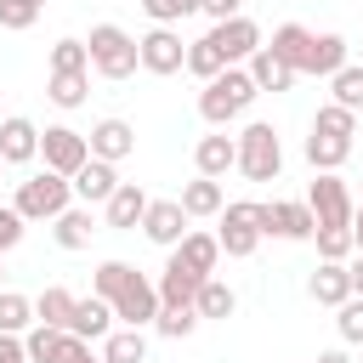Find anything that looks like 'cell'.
Instances as JSON below:
<instances>
[{
    "label": "cell",
    "instance_id": "cell-4",
    "mask_svg": "<svg viewBox=\"0 0 363 363\" xmlns=\"http://www.w3.org/2000/svg\"><path fill=\"white\" fill-rule=\"evenodd\" d=\"M68 204H74V187H68V176H57V170H40V176L17 182V199H11V210H17L23 221H57Z\"/></svg>",
    "mask_w": 363,
    "mask_h": 363
},
{
    "label": "cell",
    "instance_id": "cell-9",
    "mask_svg": "<svg viewBox=\"0 0 363 363\" xmlns=\"http://www.w3.org/2000/svg\"><path fill=\"white\" fill-rule=\"evenodd\" d=\"M40 153H45V170H57V176H74L91 159L85 130H74V125H45L40 130Z\"/></svg>",
    "mask_w": 363,
    "mask_h": 363
},
{
    "label": "cell",
    "instance_id": "cell-10",
    "mask_svg": "<svg viewBox=\"0 0 363 363\" xmlns=\"http://www.w3.org/2000/svg\"><path fill=\"white\" fill-rule=\"evenodd\" d=\"M136 57H142V68L147 74H182V62H187V40L176 34V28H147L142 40H136Z\"/></svg>",
    "mask_w": 363,
    "mask_h": 363
},
{
    "label": "cell",
    "instance_id": "cell-27",
    "mask_svg": "<svg viewBox=\"0 0 363 363\" xmlns=\"http://www.w3.org/2000/svg\"><path fill=\"white\" fill-rule=\"evenodd\" d=\"M244 74L255 79V91H289V85H295V68H284V62H278L267 45H261V51L244 62Z\"/></svg>",
    "mask_w": 363,
    "mask_h": 363
},
{
    "label": "cell",
    "instance_id": "cell-28",
    "mask_svg": "<svg viewBox=\"0 0 363 363\" xmlns=\"http://www.w3.org/2000/svg\"><path fill=\"white\" fill-rule=\"evenodd\" d=\"M102 363H147V335L142 329H108L102 335Z\"/></svg>",
    "mask_w": 363,
    "mask_h": 363
},
{
    "label": "cell",
    "instance_id": "cell-31",
    "mask_svg": "<svg viewBox=\"0 0 363 363\" xmlns=\"http://www.w3.org/2000/svg\"><path fill=\"white\" fill-rule=\"evenodd\" d=\"M74 301H79V295H68L62 284H51V289H45V295L34 301V323H51V329H68V323H74Z\"/></svg>",
    "mask_w": 363,
    "mask_h": 363
},
{
    "label": "cell",
    "instance_id": "cell-11",
    "mask_svg": "<svg viewBox=\"0 0 363 363\" xmlns=\"http://www.w3.org/2000/svg\"><path fill=\"white\" fill-rule=\"evenodd\" d=\"M113 306V318L125 323V329H147L153 318H159V289H153V278H142V272H130V284L108 301Z\"/></svg>",
    "mask_w": 363,
    "mask_h": 363
},
{
    "label": "cell",
    "instance_id": "cell-7",
    "mask_svg": "<svg viewBox=\"0 0 363 363\" xmlns=\"http://www.w3.org/2000/svg\"><path fill=\"white\" fill-rule=\"evenodd\" d=\"M210 45H216V57H221V68H244L267 40H261V28H255V17H227V23H216L210 28Z\"/></svg>",
    "mask_w": 363,
    "mask_h": 363
},
{
    "label": "cell",
    "instance_id": "cell-32",
    "mask_svg": "<svg viewBox=\"0 0 363 363\" xmlns=\"http://www.w3.org/2000/svg\"><path fill=\"white\" fill-rule=\"evenodd\" d=\"M34 329V301L17 289H0V335H28Z\"/></svg>",
    "mask_w": 363,
    "mask_h": 363
},
{
    "label": "cell",
    "instance_id": "cell-42",
    "mask_svg": "<svg viewBox=\"0 0 363 363\" xmlns=\"http://www.w3.org/2000/svg\"><path fill=\"white\" fill-rule=\"evenodd\" d=\"M142 11L153 17V28H176L182 17L199 11V0H142Z\"/></svg>",
    "mask_w": 363,
    "mask_h": 363
},
{
    "label": "cell",
    "instance_id": "cell-41",
    "mask_svg": "<svg viewBox=\"0 0 363 363\" xmlns=\"http://www.w3.org/2000/svg\"><path fill=\"white\" fill-rule=\"evenodd\" d=\"M40 11H45V0H0V28L23 34V28H34Z\"/></svg>",
    "mask_w": 363,
    "mask_h": 363
},
{
    "label": "cell",
    "instance_id": "cell-5",
    "mask_svg": "<svg viewBox=\"0 0 363 363\" xmlns=\"http://www.w3.org/2000/svg\"><path fill=\"white\" fill-rule=\"evenodd\" d=\"M255 221H261V238H284V244H301V238L318 233L306 199L301 204L295 199H267V204H255Z\"/></svg>",
    "mask_w": 363,
    "mask_h": 363
},
{
    "label": "cell",
    "instance_id": "cell-39",
    "mask_svg": "<svg viewBox=\"0 0 363 363\" xmlns=\"http://www.w3.org/2000/svg\"><path fill=\"white\" fill-rule=\"evenodd\" d=\"M312 238H318V255H323V261H340V267H346V255L357 250V244H352V227H318Z\"/></svg>",
    "mask_w": 363,
    "mask_h": 363
},
{
    "label": "cell",
    "instance_id": "cell-34",
    "mask_svg": "<svg viewBox=\"0 0 363 363\" xmlns=\"http://www.w3.org/2000/svg\"><path fill=\"white\" fill-rule=\"evenodd\" d=\"M312 130H318V136H340V142H352V136H357V113H346V108L323 102V108L312 113Z\"/></svg>",
    "mask_w": 363,
    "mask_h": 363
},
{
    "label": "cell",
    "instance_id": "cell-25",
    "mask_svg": "<svg viewBox=\"0 0 363 363\" xmlns=\"http://www.w3.org/2000/svg\"><path fill=\"white\" fill-rule=\"evenodd\" d=\"M91 233H96V221H91V204H68L57 221H51V238H57V250H85L91 244Z\"/></svg>",
    "mask_w": 363,
    "mask_h": 363
},
{
    "label": "cell",
    "instance_id": "cell-26",
    "mask_svg": "<svg viewBox=\"0 0 363 363\" xmlns=\"http://www.w3.org/2000/svg\"><path fill=\"white\" fill-rule=\"evenodd\" d=\"M352 159V142H340V136H306V164L318 170V176H340V164Z\"/></svg>",
    "mask_w": 363,
    "mask_h": 363
},
{
    "label": "cell",
    "instance_id": "cell-36",
    "mask_svg": "<svg viewBox=\"0 0 363 363\" xmlns=\"http://www.w3.org/2000/svg\"><path fill=\"white\" fill-rule=\"evenodd\" d=\"M51 74H91L85 40H57V45H51Z\"/></svg>",
    "mask_w": 363,
    "mask_h": 363
},
{
    "label": "cell",
    "instance_id": "cell-17",
    "mask_svg": "<svg viewBox=\"0 0 363 363\" xmlns=\"http://www.w3.org/2000/svg\"><path fill=\"white\" fill-rule=\"evenodd\" d=\"M102 216H108V227L130 233V227H142V216H147V193H142L136 182H119V187H113V199L102 204Z\"/></svg>",
    "mask_w": 363,
    "mask_h": 363
},
{
    "label": "cell",
    "instance_id": "cell-8",
    "mask_svg": "<svg viewBox=\"0 0 363 363\" xmlns=\"http://www.w3.org/2000/svg\"><path fill=\"white\" fill-rule=\"evenodd\" d=\"M306 210H312L318 227H352L357 199H352V187H346L340 176H312V187H306Z\"/></svg>",
    "mask_w": 363,
    "mask_h": 363
},
{
    "label": "cell",
    "instance_id": "cell-48",
    "mask_svg": "<svg viewBox=\"0 0 363 363\" xmlns=\"http://www.w3.org/2000/svg\"><path fill=\"white\" fill-rule=\"evenodd\" d=\"M352 244H357V255H363V204L352 210Z\"/></svg>",
    "mask_w": 363,
    "mask_h": 363
},
{
    "label": "cell",
    "instance_id": "cell-6",
    "mask_svg": "<svg viewBox=\"0 0 363 363\" xmlns=\"http://www.w3.org/2000/svg\"><path fill=\"white\" fill-rule=\"evenodd\" d=\"M216 244H221V255H233V261L255 255V244H261V221H255V204H250V199H233V204H221Z\"/></svg>",
    "mask_w": 363,
    "mask_h": 363
},
{
    "label": "cell",
    "instance_id": "cell-15",
    "mask_svg": "<svg viewBox=\"0 0 363 363\" xmlns=\"http://www.w3.org/2000/svg\"><path fill=\"white\" fill-rule=\"evenodd\" d=\"M68 187H74V199H79V204H108V199H113V187H119V164L85 159V164L68 176Z\"/></svg>",
    "mask_w": 363,
    "mask_h": 363
},
{
    "label": "cell",
    "instance_id": "cell-49",
    "mask_svg": "<svg viewBox=\"0 0 363 363\" xmlns=\"http://www.w3.org/2000/svg\"><path fill=\"white\" fill-rule=\"evenodd\" d=\"M318 363H352L346 352H318Z\"/></svg>",
    "mask_w": 363,
    "mask_h": 363
},
{
    "label": "cell",
    "instance_id": "cell-35",
    "mask_svg": "<svg viewBox=\"0 0 363 363\" xmlns=\"http://www.w3.org/2000/svg\"><path fill=\"white\" fill-rule=\"evenodd\" d=\"M130 272H136L130 261H102V267L91 272V295H96V301H113V295L130 284Z\"/></svg>",
    "mask_w": 363,
    "mask_h": 363
},
{
    "label": "cell",
    "instance_id": "cell-47",
    "mask_svg": "<svg viewBox=\"0 0 363 363\" xmlns=\"http://www.w3.org/2000/svg\"><path fill=\"white\" fill-rule=\"evenodd\" d=\"M346 278H352V295H357V301H363V255H357V261H352V267H346Z\"/></svg>",
    "mask_w": 363,
    "mask_h": 363
},
{
    "label": "cell",
    "instance_id": "cell-23",
    "mask_svg": "<svg viewBox=\"0 0 363 363\" xmlns=\"http://www.w3.org/2000/svg\"><path fill=\"white\" fill-rule=\"evenodd\" d=\"M346 51H352V45H346L340 34H312V51H306V68H301V74H323V79H329V74H340V68L352 62Z\"/></svg>",
    "mask_w": 363,
    "mask_h": 363
},
{
    "label": "cell",
    "instance_id": "cell-45",
    "mask_svg": "<svg viewBox=\"0 0 363 363\" xmlns=\"http://www.w3.org/2000/svg\"><path fill=\"white\" fill-rule=\"evenodd\" d=\"M199 11H204L210 23H227V17H238V11H244V0H199Z\"/></svg>",
    "mask_w": 363,
    "mask_h": 363
},
{
    "label": "cell",
    "instance_id": "cell-19",
    "mask_svg": "<svg viewBox=\"0 0 363 363\" xmlns=\"http://www.w3.org/2000/svg\"><path fill=\"white\" fill-rule=\"evenodd\" d=\"M267 51L284 62V68H306V51H312V28H301V23H278L272 28V40H267Z\"/></svg>",
    "mask_w": 363,
    "mask_h": 363
},
{
    "label": "cell",
    "instance_id": "cell-30",
    "mask_svg": "<svg viewBox=\"0 0 363 363\" xmlns=\"http://www.w3.org/2000/svg\"><path fill=\"white\" fill-rule=\"evenodd\" d=\"M329 102L346 113H363V62H346L340 74H329Z\"/></svg>",
    "mask_w": 363,
    "mask_h": 363
},
{
    "label": "cell",
    "instance_id": "cell-12",
    "mask_svg": "<svg viewBox=\"0 0 363 363\" xmlns=\"http://www.w3.org/2000/svg\"><path fill=\"white\" fill-rule=\"evenodd\" d=\"M142 238L159 244V250H176L187 238V216L176 199H147V216H142Z\"/></svg>",
    "mask_w": 363,
    "mask_h": 363
},
{
    "label": "cell",
    "instance_id": "cell-29",
    "mask_svg": "<svg viewBox=\"0 0 363 363\" xmlns=\"http://www.w3.org/2000/svg\"><path fill=\"white\" fill-rule=\"evenodd\" d=\"M193 312H199V323H204V318H233V312H238V295H233L221 278H204L199 295H193Z\"/></svg>",
    "mask_w": 363,
    "mask_h": 363
},
{
    "label": "cell",
    "instance_id": "cell-18",
    "mask_svg": "<svg viewBox=\"0 0 363 363\" xmlns=\"http://www.w3.org/2000/svg\"><path fill=\"white\" fill-rule=\"evenodd\" d=\"M170 261H182V267H187V272H199V278H216L221 244H216V233H187V238L170 250Z\"/></svg>",
    "mask_w": 363,
    "mask_h": 363
},
{
    "label": "cell",
    "instance_id": "cell-16",
    "mask_svg": "<svg viewBox=\"0 0 363 363\" xmlns=\"http://www.w3.org/2000/svg\"><path fill=\"white\" fill-rule=\"evenodd\" d=\"M193 164H199V176L221 182V176L238 164V142H233L227 130H210V136H199V147H193Z\"/></svg>",
    "mask_w": 363,
    "mask_h": 363
},
{
    "label": "cell",
    "instance_id": "cell-3",
    "mask_svg": "<svg viewBox=\"0 0 363 363\" xmlns=\"http://www.w3.org/2000/svg\"><path fill=\"white\" fill-rule=\"evenodd\" d=\"M233 142H238V164H233V170H244L250 182H278V170H284V142H278V130H272L267 119H250Z\"/></svg>",
    "mask_w": 363,
    "mask_h": 363
},
{
    "label": "cell",
    "instance_id": "cell-24",
    "mask_svg": "<svg viewBox=\"0 0 363 363\" xmlns=\"http://www.w3.org/2000/svg\"><path fill=\"white\" fill-rule=\"evenodd\" d=\"M182 216L193 221V216H221V204H227V193H221V182H210V176H193L187 187H182Z\"/></svg>",
    "mask_w": 363,
    "mask_h": 363
},
{
    "label": "cell",
    "instance_id": "cell-40",
    "mask_svg": "<svg viewBox=\"0 0 363 363\" xmlns=\"http://www.w3.org/2000/svg\"><path fill=\"white\" fill-rule=\"evenodd\" d=\"M68 329H51V323H34L28 335H23V352H28V363H51V352H57V340H62Z\"/></svg>",
    "mask_w": 363,
    "mask_h": 363
},
{
    "label": "cell",
    "instance_id": "cell-38",
    "mask_svg": "<svg viewBox=\"0 0 363 363\" xmlns=\"http://www.w3.org/2000/svg\"><path fill=\"white\" fill-rule=\"evenodd\" d=\"M153 329H159L164 340H187V335L199 329V312H193V306H159Z\"/></svg>",
    "mask_w": 363,
    "mask_h": 363
},
{
    "label": "cell",
    "instance_id": "cell-46",
    "mask_svg": "<svg viewBox=\"0 0 363 363\" xmlns=\"http://www.w3.org/2000/svg\"><path fill=\"white\" fill-rule=\"evenodd\" d=\"M0 363H28V352H23V335H0Z\"/></svg>",
    "mask_w": 363,
    "mask_h": 363
},
{
    "label": "cell",
    "instance_id": "cell-44",
    "mask_svg": "<svg viewBox=\"0 0 363 363\" xmlns=\"http://www.w3.org/2000/svg\"><path fill=\"white\" fill-rule=\"evenodd\" d=\"M23 227H28V221H23V216H17L11 204H0V255L23 244Z\"/></svg>",
    "mask_w": 363,
    "mask_h": 363
},
{
    "label": "cell",
    "instance_id": "cell-14",
    "mask_svg": "<svg viewBox=\"0 0 363 363\" xmlns=\"http://www.w3.org/2000/svg\"><path fill=\"white\" fill-rule=\"evenodd\" d=\"M28 159H40V125L23 113H6L0 119V164H28Z\"/></svg>",
    "mask_w": 363,
    "mask_h": 363
},
{
    "label": "cell",
    "instance_id": "cell-21",
    "mask_svg": "<svg viewBox=\"0 0 363 363\" xmlns=\"http://www.w3.org/2000/svg\"><path fill=\"white\" fill-rule=\"evenodd\" d=\"M199 284H204V278H199V272H187L182 261H164V272H159V284H153V289H159V306H193Z\"/></svg>",
    "mask_w": 363,
    "mask_h": 363
},
{
    "label": "cell",
    "instance_id": "cell-37",
    "mask_svg": "<svg viewBox=\"0 0 363 363\" xmlns=\"http://www.w3.org/2000/svg\"><path fill=\"white\" fill-rule=\"evenodd\" d=\"M187 74H199L204 85L221 74V57H216V45H210V34H199V40H187V62H182Z\"/></svg>",
    "mask_w": 363,
    "mask_h": 363
},
{
    "label": "cell",
    "instance_id": "cell-2",
    "mask_svg": "<svg viewBox=\"0 0 363 363\" xmlns=\"http://www.w3.org/2000/svg\"><path fill=\"white\" fill-rule=\"evenodd\" d=\"M85 51H91V74H102V79H130L136 68H142V57H136V34H125L119 23H96L91 28V40H85Z\"/></svg>",
    "mask_w": 363,
    "mask_h": 363
},
{
    "label": "cell",
    "instance_id": "cell-20",
    "mask_svg": "<svg viewBox=\"0 0 363 363\" xmlns=\"http://www.w3.org/2000/svg\"><path fill=\"white\" fill-rule=\"evenodd\" d=\"M306 295H312L318 306H340V301H352V278H346V267H340V261H318V272L306 278Z\"/></svg>",
    "mask_w": 363,
    "mask_h": 363
},
{
    "label": "cell",
    "instance_id": "cell-1",
    "mask_svg": "<svg viewBox=\"0 0 363 363\" xmlns=\"http://www.w3.org/2000/svg\"><path fill=\"white\" fill-rule=\"evenodd\" d=\"M255 96H261V91H255V79H250L244 68H221V74L199 91V119L221 130V125H233V119H238Z\"/></svg>",
    "mask_w": 363,
    "mask_h": 363
},
{
    "label": "cell",
    "instance_id": "cell-33",
    "mask_svg": "<svg viewBox=\"0 0 363 363\" xmlns=\"http://www.w3.org/2000/svg\"><path fill=\"white\" fill-rule=\"evenodd\" d=\"M85 91H91V74H45V96L57 108H79Z\"/></svg>",
    "mask_w": 363,
    "mask_h": 363
},
{
    "label": "cell",
    "instance_id": "cell-13",
    "mask_svg": "<svg viewBox=\"0 0 363 363\" xmlns=\"http://www.w3.org/2000/svg\"><path fill=\"white\" fill-rule=\"evenodd\" d=\"M85 147H91V159L119 164V159H130V153H136V130H130L125 119H96V125H91V136H85Z\"/></svg>",
    "mask_w": 363,
    "mask_h": 363
},
{
    "label": "cell",
    "instance_id": "cell-22",
    "mask_svg": "<svg viewBox=\"0 0 363 363\" xmlns=\"http://www.w3.org/2000/svg\"><path fill=\"white\" fill-rule=\"evenodd\" d=\"M108 329H113V306L96 301V295H79V301H74V323H68V335H79V340H102Z\"/></svg>",
    "mask_w": 363,
    "mask_h": 363
},
{
    "label": "cell",
    "instance_id": "cell-50",
    "mask_svg": "<svg viewBox=\"0 0 363 363\" xmlns=\"http://www.w3.org/2000/svg\"><path fill=\"white\" fill-rule=\"evenodd\" d=\"M0 176H6V164H0Z\"/></svg>",
    "mask_w": 363,
    "mask_h": 363
},
{
    "label": "cell",
    "instance_id": "cell-43",
    "mask_svg": "<svg viewBox=\"0 0 363 363\" xmlns=\"http://www.w3.org/2000/svg\"><path fill=\"white\" fill-rule=\"evenodd\" d=\"M335 312H340V318H335V329H340V340H346V346H363V301L352 295V301H340Z\"/></svg>",
    "mask_w": 363,
    "mask_h": 363
}]
</instances>
